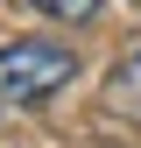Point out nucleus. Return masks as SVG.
<instances>
[{"mask_svg":"<svg viewBox=\"0 0 141 148\" xmlns=\"http://www.w3.org/2000/svg\"><path fill=\"white\" fill-rule=\"evenodd\" d=\"M78 78V49L49 42V35H21L0 42V106H42Z\"/></svg>","mask_w":141,"mask_h":148,"instance_id":"obj_1","label":"nucleus"},{"mask_svg":"<svg viewBox=\"0 0 141 148\" xmlns=\"http://www.w3.org/2000/svg\"><path fill=\"white\" fill-rule=\"evenodd\" d=\"M106 106L127 113V120H141V49L113 64V78H106Z\"/></svg>","mask_w":141,"mask_h":148,"instance_id":"obj_2","label":"nucleus"},{"mask_svg":"<svg viewBox=\"0 0 141 148\" xmlns=\"http://www.w3.org/2000/svg\"><path fill=\"white\" fill-rule=\"evenodd\" d=\"M42 14H57V21H92L99 14V0H35Z\"/></svg>","mask_w":141,"mask_h":148,"instance_id":"obj_3","label":"nucleus"}]
</instances>
